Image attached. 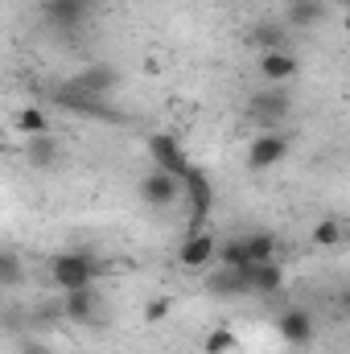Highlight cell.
Instances as JSON below:
<instances>
[{
	"label": "cell",
	"instance_id": "6da1fadb",
	"mask_svg": "<svg viewBox=\"0 0 350 354\" xmlns=\"http://www.w3.org/2000/svg\"><path fill=\"white\" fill-rule=\"evenodd\" d=\"M99 276H103V260H99L95 252H87V248L58 252V256L50 260V280H54V288H62V292L99 284Z\"/></svg>",
	"mask_w": 350,
	"mask_h": 354
},
{
	"label": "cell",
	"instance_id": "7a4b0ae2",
	"mask_svg": "<svg viewBox=\"0 0 350 354\" xmlns=\"http://www.w3.org/2000/svg\"><path fill=\"white\" fill-rule=\"evenodd\" d=\"M54 103H58L62 111H71V115H87V120H107V124H124V120H128V115H124V111H116L107 99H95V95L71 87V83L54 87Z\"/></svg>",
	"mask_w": 350,
	"mask_h": 354
},
{
	"label": "cell",
	"instance_id": "3957f363",
	"mask_svg": "<svg viewBox=\"0 0 350 354\" xmlns=\"http://www.w3.org/2000/svg\"><path fill=\"white\" fill-rule=\"evenodd\" d=\"M177 181H181V194H185L190 227H202L210 218V210H214V181L206 177V169H198V165H190Z\"/></svg>",
	"mask_w": 350,
	"mask_h": 354
},
{
	"label": "cell",
	"instance_id": "277c9868",
	"mask_svg": "<svg viewBox=\"0 0 350 354\" xmlns=\"http://www.w3.org/2000/svg\"><path fill=\"white\" fill-rule=\"evenodd\" d=\"M95 4L99 0H42V21L62 33H79L95 17Z\"/></svg>",
	"mask_w": 350,
	"mask_h": 354
},
{
	"label": "cell",
	"instance_id": "5b68a950",
	"mask_svg": "<svg viewBox=\"0 0 350 354\" xmlns=\"http://www.w3.org/2000/svg\"><path fill=\"white\" fill-rule=\"evenodd\" d=\"M214 252H219V235L202 223V227H190L181 248H177V264L190 268V272H202V268L214 264Z\"/></svg>",
	"mask_w": 350,
	"mask_h": 354
},
{
	"label": "cell",
	"instance_id": "8992f818",
	"mask_svg": "<svg viewBox=\"0 0 350 354\" xmlns=\"http://www.w3.org/2000/svg\"><path fill=\"white\" fill-rule=\"evenodd\" d=\"M293 111V95H288V87H268L256 91L252 99H248V115L256 120V124H264V128H276L284 115Z\"/></svg>",
	"mask_w": 350,
	"mask_h": 354
},
{
	"label": "cell",
	"instance_id": "52a82bcc",
	"mask_svg": "<svg viewBox=\"0 0 350 354\" xmlns=\"http://www.w3.org/2000/svg\"><path fill=\"white\" fill-rule=\"evenodd\" d=\"M99 309H103V292H99V284L71 288V292L58 297V313H62V322H71V326H87V322H95Z\"/></svg>",
	"mask_w": 350,
	"mask_h": 354
},
{
	"label": "cell",
	"instance_id": "ba28073f",
	"mask_svg": "<svg viewBox=\"0 0 350 354\" xmlns=\"http://www.w3.org/2000/svg\"><path fill=\"white\" fill-rule=\"evenodd\" d=\"M284 157H288V136H284L280 128H268V132H260V136L248 145V169H252V174H264V169L280 165Z\"/></svg>",
	"mask_w": 350,
	"mask_h": 354
},
{
	"label": "cell",
	"instance_id": "9c48e42d",
	"mask_svg": "<svg viewBox=\"0 0 350 354\" xmlns=\"http://www.w3.org/2000/svg\"><path fill=\"white\" fill-rule=\"evenodd\" d=\"M149 157H153V169H161V174H169V177H181L194 165V161L185 157L181 140L169 136V132H153V136H149Z\"/></svg>",
	"mask_w": 350,
	"mask_h": 354
},
{
	"label": "cell",
	"instance_id": "30bf717a",
	"mask_svg": "<svg viewBox=\"0 0 350 354\" xmlns=\"http://www.w3.org/2000/svg\"><path fill=\"white\" fill-rule=\"evenodd\" d=\"M313 313L309 309H301V305H288V309H280V317H276V334H280V342L284 346H309L313 342Z\"/></svg>",
	"mask_w": 350,
	"mask_h": 354
},
{
	"label": "cell",
	"instance_id": "8fae6325",
	"mask_svg": "<svg viewBox=\"0 0 350 354\" xmlns=\"http://www.w3.org/2000/svg\"><path fill=\"white\" fill-rule=\"evenodd\" d=\"M66 83L79 87V91H87V95H95V99H111V91L120 87V71L107 66V62H87V66L75 71Z\"/></svg>",
	"mask_w": 350,
	"mask_h": 354
},
{
	"label": "cell",
	"instance_id": "7c38bea8",
	"mask_svg": "<svg viewBox=\"0 0 350 354\" xmlns=\"http://www.w3.org/2000/svg\"><path fill=\"white\" fill-rule=\"evenodd\" d=\"M136 194H140V202H145V206L165 210V206H174L177 198H181V181L169 177V174H161V169H149V174L140 177Z\"/></svg>",
	"mask_w": 350,
	"mask_h": 354
},
{
	"label": "cell",
	"instance_id": "4fadbf2b",
	"mask_svg": "<svg viewBox=\"0 0 350 354\" xmlns=\"http://www.w3.org/2000/svg\"><path fill=\"white\" fill-rule=\"evenodd\" d=\"M288 25L280 21V17H264L256 21L252 29H248V46L252 50H260V54H272V50H288Z\"/></svg>",
	"mask_w": 350,
	"mask_h": 354
},
{
	"label": "cell",
	"instance_id": "5bb4252c",
	"mask_svg": "<svg viewBox=\"0 0 350 354\" xmlns=\"http://www.w3.org/2000/svg\"><path fill=\"white\" fill-rule=\"evenodd\" d=\"M297 71H301V62H297V54H293V50H272V54H260V79H264V83H272V87L293 83V79H297Z\"/></svg>",
	"mask_w": 350,
	"mask_h": 354
},
{
	"label": "cell",
	"instance_id": "9a60e30c",
	"mask_svg": "<svg viewBox=\"0 0 350 354\" xmlns=\"http://www.w3.org/2000/svg\"><path fill=\"white\" fill-rule=\"evenodd\" d=\"M248 284H252V292H260V297H280V292H284V264H280V260L248 264Z\"/></svg>",
	"mask_w": 350,
	"mask_h": 354
},
{
	"label": "cell",
	"instance_id": "2e32d148",
	"mask_svg": "<svg viewBox=\"0 0 350 354\" xmlns=\"http://www.w3.org/2000/svg\"><path fill=\"white\" fill-rule=\"evenodd\" d=\"M330 17V4L326 0H288L284 8V25L288 29H313Z\"/></svg>",
	"mask_w": 350,
	"mask_h": 354
},
{
	"label": "cell",
	"instance_id": "e0dca14e",
	"mask_svg": "<svg viewBox=\"0 0 350 354\" xmlns=\"http://www.w3.org/2000/svg\"><path fill=\"white\" fill-rule=\"evenodd\" d=\"M58 157H62V149H58L54 132H46V136H25V161H29L33 169H54Z\"/></svg>",
	"mask_w": 350,
	"mask_h": 354
},
{
	"label": "cell",
	"instance_id": "ac0fdd59",
	"mask_svg": "<svg viewBox=\"0 0 350 354\" xmlns=\"http://www.w3.org/2000/svg\"><path fill=\"white\" fill-rule=\"evenodd\" d=\"M206 288H210L214 297H248V292H252L248 268H219V272L206 280Z\"/></svg>",
	"mask_w": 350,
	"mask_h": 354
},
{
	"label": "cell",
	"instance_id": "d6986e66",
	"mask_svg": "<svg viewBox=\"0 0 350 354\" xmlns=\"http://www.w3.org/2000/svg\"><path fill=\"white\" fill-rule=\"evenodd\" d=\"M239 243H243V252H248V264L276 260V248H280V239H276L272 231H248V235H239Z\"/></svg>",
	"mask_w": 350,
	"mask_h": 354
},
{
	"label": "cell",
	"instance_id": "ffe728a7",
	"mask_svg": "<svg viewBox=\"0 0 350 354\" xmlns=\"http://www.w3.org/2000/svg\"><path fill=\"white\" fill-rule=\"evenodd\" d=\"M12 128L21 132V136H46V132H54V124H50V115L37 107V103H29V107H21L17 115H12Z\"/></svg>",
	"mask_w": 350,
	"mask_h": 354
},
{
	"label": "cell",
	"instance_id": "44dd1931",
	"mask_svg": "<svg viewBox=\"0 0 350 354\" xmlns=\"http://www.w3.org/2000/svg\"><path fill=\"white\" fill-rule=\"evenodd\" d=\"M21 284H25V260H21V252L17 248H0V288L12 292Z\"/></svg>",
	"mask_w": 350,
	"mask_h": 354
},
{
	"label": "cell",
	"instance_id": "7402d4cb",
	"mask_svg": "<svg viewBox=\"0 0 350 354\" xmlns=\"http://www.w3.org/2000/svg\"><path fill=\"white\" fill-rule=\"evenodd\" d=\"M214 260H219V268H248V252H243L239 235H231V239H219V252H214Z\"/></svg>",
	"mask_w": 350,
	"mask_h": 354
},
{
	"label": "cell",
	"instance_id": "603a6c76",
	"mask_svg": "<svg viewBox=\"0 0 350 354\" xmlns=\"http://www.w3.org/2000/svg\"><path fill=\"white\" fill-rule=\"evenodd\" d=\"M342 239H347V231H342L338 218H322V223L313 227V243L326 248V252H330V248H342Z\"/></svg>",
	"mask_w": 350,
	"mask_h": 354
},
{
	"label": "cell",
	"instance_id": "cb8c5ba5",
	"mask_svg": "<svg viewBox=\"0 0 350 354\" xmlns=\"http://www.w3.org/2000/svg\"><path fill=\"white\" fill-rule=\"evenodd\" d=\"M202 351H206V354H235V351H239V338H235V330L219 326V330H210V334H206Z\"/></svg>",
	"mask_w": 350,
	"mask_h": 354
},
{
	"label": "cell",
	"instance_id": "d4e9b609",
	"mask_svg": "<svg viewBox=\"0 0 350 354\" xmlns=\"http://www.w3.org/2000/svg\"><path fill=\"white\" fill-rule=\"evenodd\" d=\"M169 309H174V301L169 297H157V301L145 305V322H161V317H169Z\"/></svg>",
	"mask_w": 350,
	"mask_h": 354
},
{
	"label": "cell",
	"instance_id": "484cf974",
	"mask_svg": "<svg viewBox=\"0 0 350 354\" xmlns=\"http://www.w3.org/2000/svg\"><path fill=\"white\" fill-rule=\"evenodd\" d=\"M17 354H54V351H50V342H42V338H21V342H17Z\"/></svg>",
	"mask_w": 350,
	"mask_h": 354
}]
</instances>
